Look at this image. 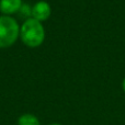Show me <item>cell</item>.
<instances>
[{
	"mask_svg": "<svg viewBox=\"0 0 125 125\" xmlns=\"http://www.w3.org/2000/svg\"><path fill=\"white\" fill-rule=\"evenodd\" d=\"M21 37L24 44L31 47H35L42 44L44 40V29L40 21L34 18L28 19L21 29Z\"/></svg>",
	"mask_w": 125,
	"mask_h": 125,
	"instance_id": "1",
	"label": "cell"
},
{
	"mask_svg": "<svg viewBox=\"0 0 125 125\" xmlns=\"http://www.w3.org/2000/svg\"><path fill=\"white\" fill-rule=\"evenodd\" d=\"M19 34V26L14 19L0 17V47H8L15 42Z\"/></svg>",
	"mask_w": 125,
	"mask_h": 125,
	"instance_id": "2",
	"label": "cell"
},
{
	"mask_svg": "<svg viewBox=\"0 0 125 125\" xmlns=\"http://www.w3.org/2000/svg\"><path fill=\"white\" fill-rule=\"evenodd\" d=\"M32 13L34 15V19L37 20V21L46 20L51 15V7L47 2L40 1L34 6Z\"/></svg>",
	"mask_w": 125,
	"mask_h": 125,
	"instance_id": "3",
	"label": "cell"
},
{
	"mask_svg": "<svg viewBox=\"0 0 125 125\" xmlns=\"http://www.w3.org/2000/svg\"><path fill=\"white\" fill-rule=\"evenodd\" d=\"M21 7V0H0V11L6 14L15 12Z\"/></svg>",
	"mask_w": 125,
	"mask_h": 125,
	"instance_id": "4",
	"label": "cell"
},
{
	"mask_svg": "<svg viewBox=\"0 0 125 125\" xmlns=\"http://www.w3.org/2000/svg\"><path fill=\"white\" fill-rule=\"evenodd\" d=\"M19 125H40V121L32 114H23L18 121Z\"/></svg>",
	"mask_w": 125,
	"mask_h": 125,
	"instance_id": "5",
	"label": "cell"
},
{
	"mask_svg": "<svg viewBox=\"0 0 125 125\" xmlns=\"http://www.w3.org/2000/svg\"><path fill=\"white\" fill-rule=\"evenodd\" d=\"M122 87H123V90H124V92H125V78L123 79V82H122Z\"/></svg>",
	"mask_w": 125,
	"mask_h": 125,
	"instance_id": "6",
	"label": "cell"
},
{
	"mask_svg": "<svg viewBox=\"0 0 125 125\" xmlns=\"http://www.w3.org/2000/svg\"><path fill=\"white\" fill-rule=\"evenodd\" d=\"M51 125H61V124H51Z\"/></svg>",
	"mask_w": 125,
	"mask_h": 125,
	"instance_id": "7",
	"label": "cell"
}]
</instances>
